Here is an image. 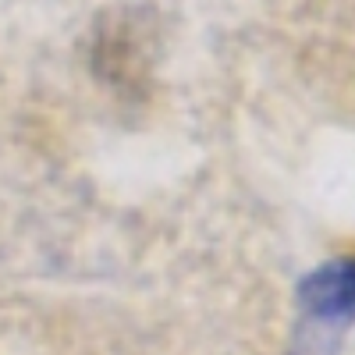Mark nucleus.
<instances>
[{"label": "nucleus", "instance_id": "nucleus-1", "mask_svg": "<svg viewBox=\"0 0 355 355\" xmlns=\"http://www.w3.org/2000/svg\"><path fill=\"white\" fill-rule=\"evenodd\" d=\"M299 306L316 323H345L355 316V256L320 266L299 288Z\"/></svg>", "mask_w": 355, "mask_h": 355}]
</instances>
